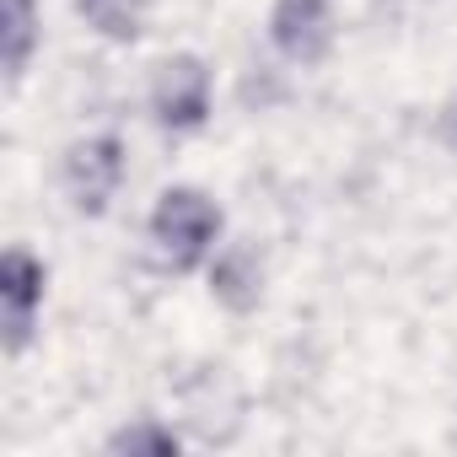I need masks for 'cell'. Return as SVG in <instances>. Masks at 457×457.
I'll return each instance as SVG.
<instances>
[{
	"label": "cell",
	"instance_id": "obj_1",
	"mask_svg": "<svg viewBox=\"0 0 457 457\" xmlns=\"http://www.w3.org/2000/svg\"><path fill=\"white\" fill-rule=\"evenodd\" d=\"M145 243L167 275H204L210 253L226 243V210L199 183H167L145 215Z\"/></svg>",
	"mask_w": 457,
	"mask_h": 457
},
{
	"label": "cell",
	"instance_id": "obj_2",
	"mask_svg": "<svg viewBox=\"0 0 457 457\" xmlns=\"http://www.w3.org/2000/svg\"><path fill=\"white\" fill-rule=\"evenodd\" d=\"M172 403H178L172 420L183 425L188 446L226 452V446H237L248 436V393L226 366H194L172 387Z\"/></svg>",
	"mask_w": 457,
	"mask_h": 457
},
{
	"label": "cell",
	"instance_id": "obj_3",
	"mask_svg": "<svg viewBox=\"0 0 457 457\" xmlns=\"http://www.w3.org/2000/svg\"><path fill=\"white\" fill-rule=\"evenodd\" d=\"M145 113L167 135H199L215 113V65L194 49L162 54L145 76Z\"/></svg>",
	"mask_w": 457,
	"mask_h": 457
},
{
	"label": "cell",
	"instance_id": "obj_4",
	"mask_svg": "<svg viewBox=\"0 0 457 457\" xmlns=\"http://www.w3.org/2000/svg\"><path fill=\"white\" fill-rule=\"evenodd\" d=\"M124 178H129V145L113 129H97V135L71 140L65 156H60V188H65L71 210L87 215V220H97V215L113 210Z\"/></svg>",
	"mask_w": 457,
	"mask_h": 457
},
{
	"label": "cell",
	"instance_id": "obj_5",
	"mask_svg": "<svg viewBox=\"0 0 457 457\" xmlns=\"http://www.w3.org/2000/svg\"><path fill=\"white\" fill-rule=\"evenodd\" d=\"M44 302H49V264L12 243L0 259V355L22 361L38 345V323H44Z\"/></svg>",
	"mask_w": 457,
	"mask_h": 457
},
{
	"label": "cell",
	"instance_id": "obj_6",
	"mask_svg": "<svg viewBox=\"0 0 457 457\" xmlns=\"http://www.w3.org/2000/svg\"><path fill=\"white\" fill-rule=\"evenodd\" d=\"M270 49L291 71H318L339 44V12L334 0H270Z\"/></svg>",
	"mask_w": 457,
	"mask_h": 457
},
{
	"label": "cell",
	"instance_id": "obj_7",
	"mask_svg": "<svg viewBox=\"0 0 457 457\" xmlns=\"http://www.w3.org/2000/svg\"><path fill=\"white\" fill-rule=\"evenodd\" d=\"M204 296L232 312V318H253L264 302H270V264L253 243H220L204 264Z\"/></svg>",
	"mask_w": 457,
	"mask_h": 457
},
{
	"label": "cell",
	"instance_id": "obj_8",
	"mask_svg": "<svg viewBox=\"0 0 457 457\" xmlns=\"http://www.w3.org/2000/svg\"><path fill=\"white\" fill-rule=\"evenodd\" d=\"M44 49V0H0V71L17 92Z\"/></svg>",
	"mask_w": 457,
	"mask_h": 457
},
{
	"label": "cell",
	"instance_id": "obj_9",
	"mask_svg": "<svg viewBox=\"0 0 457 457\" xmlns=\"http://www.w3.org/2000/svg\"><path fill=\"white\" fill-rule=\"evenodd\" d=\"M183 446H188L183 425H178L172 414H151V409L119 420V425L103 436V452H108V457H178Z\"/></svg>",
	"mask_w": 457,
	"mask_h": 457
},
{
	"label": "cell",
	"instance_id": "obj_10",
	"mask_svg": "<svg viewBox=\"0 0 457 457\" xmlns=\"http://www.w3.org/2000/svg\"><path fill=\"white\" fill-rule=\"evenodd\" d=\"M71 12L81 17V28L113 49H129L145 38L151 28V0H71Z\"/></svg>",
	"mask_w": 457,
	"mask_h": 457
},
{
	"label": "cell",
	"instance_id": "obj_11",
	"mask_svg": "<svg viewBox=\"0 0 457 457\" xmlns=\"http://www.w3.org/2000/svg\"><path fill=\"white\" fill-rule=\"evenodd\" d=\"M243 103H248L253 113H270L275 103H286V87L275 81V65H264V76H248V81H243Z\"/></svg>",
	"mask_w": 457,
	"mask_h": 457
},
{
	"label": "cell",
	"instance_id": "obj_12",
	"mask_svg": "<svg viewBox=\"0 0 457 457\" xmlns=\"http://www.w3.org/2000/svg\"><path fill=\"white\" fill-rule=\"evenodd\" d=\"M436 140H441L446 156H457V92L436 108Z\"/></svg>",
	"mask_w": 457,
	"mask_h": 457
}]
</instances>
